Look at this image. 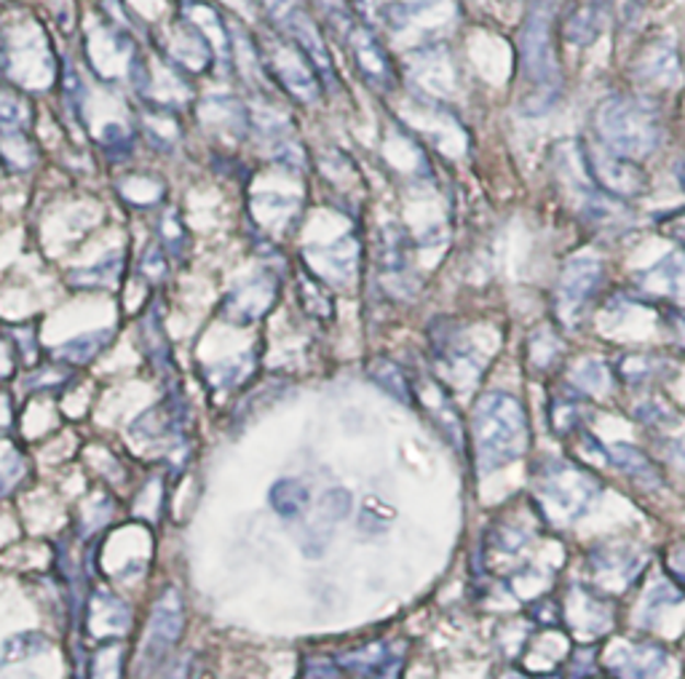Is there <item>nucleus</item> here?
<instances>
[{
    "mask_svg": "<svg viewBox=\"0 0 685 679\" xmlns=\"http://www.w3.org/2000/svg\"><path fill=\"white\" fill-rule=\"evenodd\" d=\"M475 450L480 474H493L503 465L520 460L527 450V415L523 402L512 393L490 391L477 402Z\"/></svg>",
    "mask_w": 685,
    "mask_h": 679,
    "instance_id": "nucleus-1",
    "label": "nucleus"
},
{
    "mask_svg": "<svg viewBox=\"0 0 685 679\" xmlns=\"http://www.w3.org/2000/svg\"><path fill=\"white\" fill-rule=\"evenodd\" d=\"M198 671H202V666H198L196 653H191L185 660H180V664L172 666V671H169L167 679H198Z\"/></svg>",
    "mask_w": 685,
    "mask_h": 679,
    "instance_id": "nucleus-41",
    "label": "nucleus"
},
{
    "mask_svg": "<svg viewBox=\"0 0 685 679\" xmlns=\"http://www.w3.org/2000/svg\"><path fill=\"white\" fill-rule=\"evenodd\" d=\"M121 271H124V257L121 254H111V257L92 265V268L72 271L70 284L78 289H111L118 284Z\"/></svg>",
    "mask_w": 685,
    "mask_h": 679,
    "instance_id": "nucleus-26",
    "label": "nucleus"
},
{
    "mask_svg": "<svg viewBox=\"0 0 685 679\" xmlns=\"http://www.w3.org/2000/svg\"><path fill=\"white\" fill-rule=\"evenodd\" d=\"M605 265L597 257H573L568 260L557 278L555 289V313L560 324L575 326L586 317L594 297L603 289Z\"/></svg>",
    "mask_w": 685,
    "mask_h": 679,
    "instance_id": "nucleus-5",
    "label": "nucleus"
},
{
    "mask_svg": "<svg viewBox=\"0 0 685 679\" xmlns=\"http://www.w3.org/2000/svg\"><path fill=\"white\" fill-rule=\"evenodd\" d=\"M380 268H384V278L393 284L410 281V250H408V233L402 228L391 226L380 235Z\"/></svg>",
    "mask_w": 685,
    "mask_h": 679,
    "instance_id": "nucleus-20",
    "label": "nucleus"
},
{
    "mask_svg": "<svg viewBox=\"0 0 685 679\" xmlns=\"http://www.w3.org/2000/svg\"><path fill=\"white\" fill-rule=\"evenodd\" d=\"M608 460L616 465L618 471H624L627 476H632L640 484H659V474L653 469V463L648 460L646 452H640L632 445H614L608 447Z\"/></svg>",
    "mask_w": 685,
    "mask_h": 679,
    "instance_id": "nucleus-25",
    "label": "nucleus"
},
{
    "mask_svg": "<svg viewBox=\"0 0 685 679\" xmlns=\"http://www.w3.org/2000/svg\"><path fill=\"white\" fill-rule=\"evenodd\" d=\"M269 503L282 519H297L311 506V490L302 482H297V479H282V482L271 487Z\"/></svg>",
    "mask_w": 685,
    "mask_h": 679,
    "instance_id": "nucleus-24",
    "label": "nucleus"
},
{
    "mask_svg": "<svg viewBox=\"0 0 685 679\" xmlns=\"http://www.w3.org/2000/svg\"><path fill=\"white\" fill-rule=\"evenodd\" d=\"M33 115V105L20 91L0 87V131H27Z\"/></svg>",
    "mask_w": 685,
    "mask_h": 679,
    "instance_id": "nucleus-28",
    "label": "nucleus"
},
{
    "mask_svg": "<svg viewBox=\"0 0 685 679\" xmlns=\"http://www.w3.org/2000/svg\"><path fill=\"white\" fill-rule=\"evenodd\" d=\"M670 664L664 647L651 645H618L608 656V671L616 679H662Z\"/></svg>",
    "mask_w": 685,
    "mask_h": 679,
    "instance_id": "nucleus-15",
    "label": "nucleus"
},
{
    "mask_svg": "<svg viewBox=\"0 0 685 679\" xmlns=\"http://www.w3.org/2000/svg\"><path fill=\"white\" fill-rule=\"evenodd\" d=\"M252 215L263 222V228L282 230L293 228L295 217L300 215V206L293 198L278 196V193H269V196L252 198Z\"/></svg>",
    "mask_w": 685,
    "mask_h": 679,
    "instance_id": "nucleus-23",
    "label": "nucleus"
},
{
    "mask_svg": "<svg viewBox=\"0 0 685 679\" xmlns=\"http://www.w3.org/2000/svg\"><path fill=\"white\" fill-rule=\"evenodd\" d=\"M22 474V465L16 463V465H5V469H0V495L3 493H9L11 487H14V482H16V476Z\"/></svg>",
    "mask_w": 685,
    "mask_h": 679,
    "instance_id": "nucleus-42",
    "label": "nucleus"
},
{
    "mask_svg": "<svg viewBox=\"0 0 685 679\" xmlns=\"http://www.w3.org/2000/svg\"><path fill=\"white\" fill-rule=\"evenodd\" d=\"M46 647H48V642H46L44 634L24 632V634L9 636V640L3 642V658L5 660H27V658L38 656V653H44Z\"/></svg>",
    "mask_w": 685,
    "mask_h": 679,
    "instance_id": "nucleus-34",
    "label": "nucleus"
},
{
    "mask_svg": "<svg viewBox=\"0 0 685 679\" xmlns=\"http://www.w3.org/2000/svg\"><path fill=\"white\" fill-rule=\"evenodd\" d=\"M600 142L616 156L642 161L662 145V113L651 100L638 94H614L597 111Z\"/></svg>",
    "mask_w": 685,
    "mask_h": 679,
    "instance_id": "nucleus-2",
    "label": "nucleus"
},
{
    "mask_svg": "<svg viewBox=\"0 0 685 679\" xmlns=\"http://www.w3.org/2000/svg\"><path fill=\"white\" fill-rule=\"evenodd\" d=\"M265 68L297 102L313 105L321 100L324 81H321L311 59L306 57V51L293 38H276L265 46Z\"/></svg>",
    "mask_w": 685,
    "mask_h": 679,
    "instance_id": "nucleus-7",
    "label": "nucleus"
},
{
    "mask_svg": "<svg viewBox=\"0 0 685 679\" xmlns=\"http://www.w3.org/2000/svg\"><path fill=\"white\" fill-rule=\"evenodd\" d=\"M677 602H681V594H677L675 589H670V586H657V589H651V594H648L646 612L648 615H651V612L653 615H659V612Z\"/></svg>",
    "mask_w": 685,
    "mask_h": 679,
    "instance_id": "nucleus-37",
    "label": "nucleus"
},
{
    "mask_svg": "<svg viewBox=\"0 0 685 679\" xmlns=\"http://www.w3.org/2000/svg\"><path fill=\"white\" fill-rule=\"evenodd\" d=\"M672 458H675V463L681 465V471L685 474V434L675 441V447H672Z\"/></svg>",
    "mask_w": 685,
    "mask_h": 679,
    "instance_id": "nucleus-44",
    "label": "nucleus"
},
{
    "mask_svg": "<svg viewBox=\"0 0 685 679\" xmlns=\"http://www.w3.org/2000/svg\"><path fill=\"white\" fill-rule=\"evenodd\" d=\"M185 612L183 599H180L178 589H167L156 602L153 615H150L148 634H145L142 656H139V666L142 671H153L167 660L172 647L178 645L180 634H183Z\"/></svg>",
    "mask_w": 685,
    "mask_h": 679,
    "instance_id": "nucleus-8",
    "label": "nucleus"
},
{
    "mask_svg": "<svg viewBox=\"0 0 685 679\" xmlns=\"http://www.w3.org/2000/svg\"><path fill=\"white\" fill-rule=\"evenodd\" d=\"M139 124H142L145 137L156 150H174L183 139V126H180L178 111L167 102H142L139 111Z\"/></svg>",
    "mask_w": 685,
    "mask_h": 679,
    "instance_id": "nucleus-18",
    "label": "nucleus"
},
{
    "mask_svg": "<svg viewBox=\"0 0 685 679\" xmlns=\"http://www.w3.org/2000/svg\"><path fill=\"white\" fill-rule=\"evenodd\" d=\"M581 166H584V174L592 185L610 198L640 196L648 187V180L638 161L621 159L603 142L581 145Z\"/></svg>",
    "mask_w": 685,
    "mask_h": 679,
    "instance_id": "nucleus-6",
    "label": "nucleus"
},
{
    "mask_svg": "<svg viewBox=\"0 0 685 679\" xmlns=\"http://www.w3.org/2000/svg\"><path fill=\"white\" fill-rule=\"evenodd\" d=\"M276 300H278L276 276H271V273H258L250 281L239 284L233 292L226 295V300H222L220 306L222 321L239 326L254 324V321L263 319L265 313H271Z\"/></svg>",
    "mask_w": 685,
    "mask_h": 679,
    "instance_id": "nucleus-11",
    "label": "nucleus"
},
{
    "mask_svg": "<svg viewBox=\"0 0 685 679\" xmlns=\"http://www.w3.org/2000/svg\"><path fill=\"white\" fill-rule=\"evenodd\" d=\"M573 385L575 391L584 393H603L610 385V372L603 361L586 359L573 369Z\"/></svg>",
    "mask_w": 685,
    "mask_h": 679,
    "instance_id": "nucleus-33",
    "label": "nucleus"
},
{
    "mask_svg": "<svg viewBox=\"0 0 685 679\" xmlns=\"http://www.w3.org/2000/svg\"><path fill=\"white\" fill-rule=\"evenodd\" d=\"M533 493L541 511L571 525L592 511L594 503L603 495V484L592 471L581 469L571 460L544 458L533 469Z\"/></svg>",
    "mask_w": 685,
    "mask_h": 679,
    "instance_id": "nucleus-4",
    "label": "nucleus"
},
{
    "mask_svg": "<svg viewBox=\"0 0 685 679\" xmlns=\"http://www.w3.org/2000/svg\"><path fill=\"white\" fill-rule=\"evenodd\" d=\"M434 356L445 380H450V383L460 388L480 378L484 364L475 345L466 337H460L458 330H450V326L434 337Z\"/></svg>",
    "mask_w": 685,
    "mask_h": 679,
    "instance_id": "nucleus-13",
    "label": "nucleus"
},
{
    "mask_svg": "<svg viewBox=\"0 0 685 679\" xmlns=\"http://www.w3.org/2000/svg\"><path fill=\"white\" fill-rule=\"evenodd\" d=\"M187 228L183 222V217L174 209L163 211L159 220V244L167 250V254H174V257H183V252H187Z\"/></svg>",
    "mask_w": 685,
    "mask_h": 679,
    "instance_id": "nucleus-32",
    "label": "nucleus"
},
{
    "mask_svg": "<svg viewBox=\"0 0 685 679\" xmlns=\"http://www.w3.org/2000/svg\"><path fill=\"white\" fill-rule=\"evenodd\" d=\"M659 369H662V364L651 359V356H627V359H618V375H621L627 383L635 385L648 383Z\"/></svg>",
    "mask_w": 685,
    "mask_h": 679,
    "instance_id": "nucleus-35",
    "label": "nucleus"
},
{
    "mask_svg": "<svg viewBox=\"0 0 685 679\" xmlns=\"http://www.w3.org/2000/svg\"><path fill=\"white\" fill-rule=\"evenodd\" d=\"M111 343L113 330L87 332V335H78L68 340V343L57 345V348H54V359L72 364V367H83V364H92Z\"/></svg>",
    "mask_w": 685,
    "mask_h": 679,
    "instance_id": "nucleus-21",
    "label": "nucleus"
},
{
    "mask_svg": "<svg viewBox=\"0 0 685 679\" xmlns=\"http://www.w3.org/2000/svg\"><path fill=\"white\" fill-rule=\"evenodd\" d=\"M121 677V653L102 651L94 660V679H118Z\"/></svg>",
    "mask_w": 685,
    "mask_h": 679,
    "instance_id": "nucleus-38",
    "label": "nucleus"
},
{
    "mask_svg": "<svg viewBox=\"0 0 685 679\" xmlns=\"http://www.w3.org/2000/svg\"><path fill=\"white\" fill-rule=\"evenodd\" d=\"M356 9L362 11V14H373V11H378V14H384L386 9L393 3V0H354Z\"/></svg>",
    "mask_w": 685,
    "mask_h": 679,
    "instance_id": "nucleus-43",
    "label": "nucleus"
},
{
    "mask_svg": "<svg viewBox=\"0 0 685 679\" xmlns=\"http://www.w3.org/2000/svg\"><path fill=\"white\" fill-rule=\"evenodd\" d=\"M666 569H670V575L677 584L685 586V541L675 543L666 551Z\"/></svg>",
    "mask_w": 685,
    "mask_h": 679,
    "instance_id": "nucleus-40",
    "label": "nucleus"
},
{
    "mask_svg": "<svg viewBox=\"0 0 685 679\" xmlns=\"http://www.w3.org/2000/svg\"><path fill=\"white\" fill-rule=\"evenodd\" d=\"M343 675L354 679H402L404 647L397 642H367L338 656Z\"/></svg>",
    "mask_w": 685,
    "mask_h": 679,
    "instance_id": "nucleus-12",
    "label": "nucleus"
},
{
    "mask_svg": "<svg viewBox=\"0 0 685 679\" xmlns=\"http://www.w3.org/2000/svg\"><path fill=\"white\" fill-rule=\"evenodd\" d=\"M35 145L30 142L27 131H0V163L11 166L14 172H24V169H33Z\"/></svg>",
    "mask_w": 685,
    "mask_h": 679,
    "instance_id": "nucleus-29",
    "label": "nucleus"
},
{
    "mask_svg": "<svg viewBox=\"0 0 685 679\" xmlns=\"http://www.w3.org/2000/svg\"><path fill=\"white\" fill-rule=\"evenodd\" d=\"M167 54L169 59H172V65H180V68L191 72H202L209 70L215 48H212L206 35L196 27V24L183 20L167 38Z\"/></svg>",
    "mask_w": 685,
    "mask_h": 679,
    "instance_id": "nucleus-17",
    "label": "nucleus"
},
{
    "mask_svg": "<svg viewBox=\"0 0 685 679\" xmlns=\"http://www.w3.org/2000/svg\"><path fill=\"white\" fill-rule=\"evenodd\" d=\"M638 289L648 297H675L685 281V257L683 254H666L657 265L638 273Z\"/></svg>",
    "mask_w": 685,
    "mask_h": 679,
    "instance_id": "nucleus-19",
    "label": "nucleus"
},
{
    "mask_svg": "<svg viewBox=\"0 0 685 679\" xmlns=\"http://www.w3.org/2000/svg\"><path fill=\"white\" fill-rule=\"evenodd\" d=\"M659 228H662L664 235H670L672 241H677L685 250V209L662 217V220H659Z\"/></svg>",
    "mask_w": 685,
    "mask_h": 679,
    "instance_id": "nucleus-39",
    "label": "nucleus"
},
{
    "mask_svg": "<svg viewBox=\"0 0 685 679\" xmlns=\"http://www.w3.org/2000/svg\"><path fill=\"white\" fill-rule=\"evenodd\" d=\"M533 506H514L506 508V514L490 527L488 532V556H517L530 545L536 538V519L533 517Z\"/></svg>",
    "mask_w": 685,
    "mask_h": 679,
    "instance_id": "nucleus-14",
    "label": "nucleus"
},
{
    "mask_svg": "<svg viewBox=\"0 0 685 679\" xmlns=\"http://www.w3.org/2000/svg\"><path fill=\"white\" fill-rule=\"evenodd\" d=\"M139 271L142 276H148L150 281H163L169 276V260H167V250L161 244H153L148 252L142 254V263H139Z\"/></svg>",
    "mask_w": 685,
    "mask_h": 679,
    "instance_id": "nucleus-36",
    "label": "nucleus"
},
{
    "mask_svg": "<svg viewBox=\"0 0 685 679\" xmlns=\"http://www.w3.org/2000/svg\"><path fill=\"white\" fill-rule=\"evenodd\" d=\"M367 375L373 378V383L378 388H384L386 393L393 399H399L402 404L415 402V383L404 375V369L399 364H393L391 359H375L369 364Z\"/></svg>",
    "mask_w": 685,
    "mask_h": 679,
    "instance_id": "nucleus-22",
    "label": "nucleus"
},
{
    "mask_svg": "<svg viewBox=\"0 0 685 679\" xmlns=\"http://www.w3.org/2000/svg\"><path fill=\"white\" fill-rule=\"evenodd\" d=\"M297 297H300V306L306 308L308 317L327 321L335 317V300L327 292L324 284L319 278L308 276V273H300L297 276Z\"/></svg>",
    "mask_w": 685,
    "mask_h": 679,
    "instance_id": "nucleus-27",
    "label": "nucleus"
},
{
    "mask_svg": "<svg viewBox=\"0 0 685 679\" xmlns=\"http://www.w3.org/2000/svg\"><path fill=\"white\" fill-rule=\"evenodd\" d=\"M349 48L351 57H354L356 68H359L362 76L367 78L369 87L380 89V91H391L397 87V65H393L391 54L386 51V46L380 44L378 35L362 22H349Z\"/></svg>",
    "mask_w": 685,
    "mask_h": 679,
    "instance_id": "nucleus-9",
    "label": "nucleus"
},
{
    "mask_svg": "<svg viewBox=\"0 0 685 679\" xmlns=\"http://www.w3.org/2000/svg\"><path fill=\"white\" fill-rule=\"evenodd\" d=\"M520 72L525 83V111L544 113L557 100L562 87L560 59H557L555 41H551V9L547 0H538L525 16L520 33Z\"/></svg>",
    "mask_w": 685,
    "mask_h": 679,
    "instance_id": "nucleus-3",
    "label": "nucleus"
},
{
    "mask_svg": "<svg viewBox=\"0 0 685 679\" xmlns=\"http://www.w3.org/2000/svg\"><path fill=\"white\" fill-rule=\"evenodd\" d=\"M646 565V554L632 543H605L590 556V573L600 591H624Z\"/></svg>",
    "mask_w": 685,
    "mask_h": 679,
    "instance_id": "nucleus-10",
    "label": "nucleus"
},
{
    "mask_svg": "<svg viewBox=\"0 0 685 679\" xmlns=\"http://www.w3.org/2000/svg\"><path fill=\"white\" fill-rule=\"evenodd\" d=\"M635 76H638V81L648 83V87H677L683 78V62L677 46L670 38L651 41L642 48L638 62H635Z\"/></svg>",
    "mask_w": 685,
    "mask_h": 679,
    "instance_id": "nucleus-16",
    "label": "nucleus"
},
{
    "mask_svg": "<svg viewBox=\"0 0 685 679\" xmlns=\"http://www.w3.org/2000/svg\"><path fill=\"white\" fill-rule=\"evenodd\" d=\"M584 423V404H581L579 393L575 391H562L551 399V428L555 434L566 436L571 430L581 428Z\"/></svg>",
    "mask_w": 685,
    "mask_h": 679,
    "instance_id": "nucleus-30",
    "label": "nucleus"
},
{
    "mask_svg": "<svg viewBox=\"0 0 685 679\" xmlns=\"http://www.w3.org/2000/svg\"><path fill=\"white\" fill-rule=\"evenodd\" d=\"M252 356H239V359H228L222 364H212V367L204 369L206 380H209V388L212 391L222 393V391H230L233 385H239L241 380L250 375L252 369Z\"/></svg>",
    "mask_w": 685,
    "mask_h": 679,
    "instance_id": "nucleus-31",
    "label": "nucleus"
}]
</instances>
